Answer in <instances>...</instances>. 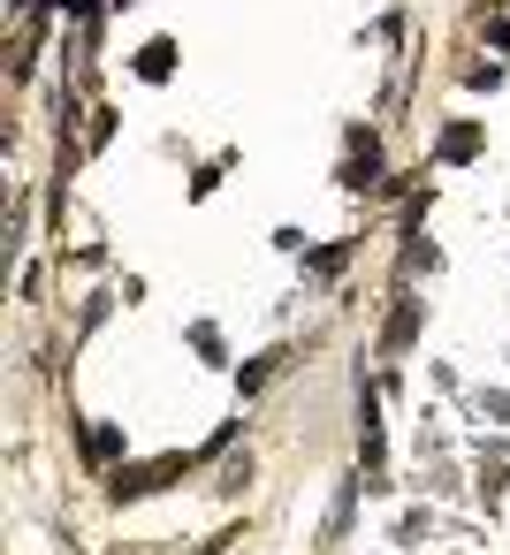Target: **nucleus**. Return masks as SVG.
<instances>
[{"label":"nucleus","instance_id":"obj_1","mask_svg":"<svg viewBox=\"0 0 510 555\" xmlns=\"http://www.w3.org/2000/svg\"><path fill=\"white\" fill-rule=\"evenodd\" d=\"M183 472V456H161V464H145V472H115V494H153L161 479H176Z\"/></svg>","mask_w":510,"mask_h":555},{"label":"nucleus","instance_id":"obj_2","mask_svg":"<svg viewBox=\"0 0 510 555\" xmlns=\"http://www.w3.org/2000/svg\"><path fill=\"white\" fill-rule=\"evenodd\" d=\"M411 327H419V305H396V320H388V350H404Z\"/></svg>","mask_w":510,"mask_h":555}]
</instances>
